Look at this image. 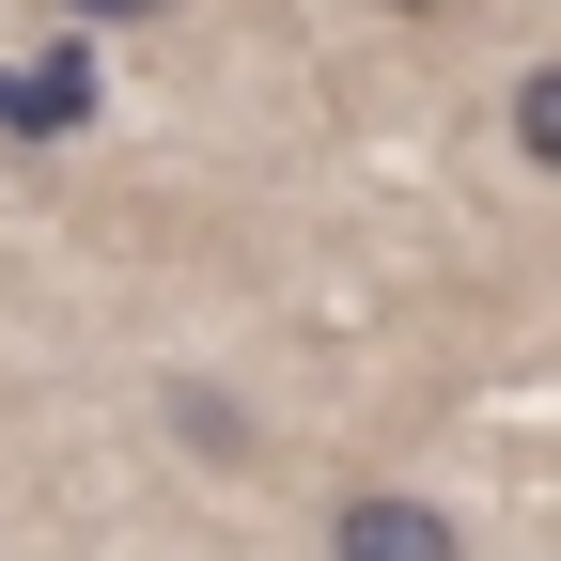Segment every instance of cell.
<instances>
[{
    "label": "cell",
    "instance_id": "obj_4",
    "mask_svg": "<svg viewBox=\"0 0 561 561\" xmlns=\"http://www.w3.org/2000/svg\"><path fill=\"white\" fill-rule=\"evenodd\" d=\"M62 16H79V32H125V16H140V32H157V16H172V0H62Z\"/></svg>",
    "mask_w": 561,
    "mask_h": 561
},
{
    "label": "cell",
    "instance_id": "obj_3",
    "mask_svg": "<svg viewBox=\"0 0 561 561\" xmlns=\"http://www.w3.org/2000/svg\"><path fill=\"white\" fill-rule=\"evenodd\" d=\"M515 157L561 172V62H530V79H515Z\"/></svg>",
    "mask_w": 561,
    "mask_h": 561
},
{
    "label": "cell",
    "instance_id": "obj_5",
    "mask_svg": "<svg viewBox=\"0 0 561 561\" xmlns=\"http://www.w3.org/2000/svg\"><path fill=\"white\" fill-rule=\"evenodd\" d=\"M375 16H453V0H375Z\"/></svg>",
    "mask_w": 561,
    "mask_h": 561
},
{
    "label": "cell",
    "instance_id": "obj_1",
    "mask_svg": "<svg viewBox=\"0 0 561 561\" xmlns=\"http://www.w3.org/2000/svg\"><path fill=\"white\" fill-rule=\"evenodd\" d=\"M328 561H468V530L421 483H343L328 500Z\"/></svg>",
    "mask_w": 561,
    "mask_h": 561
},
{
    "label": "cell",
    "instance_id": "obj_2",
    "mask_svg": "<svg viewBox=\"0 0 561 561\" xmlns=\"http://www.w3.org/2000/svg\"><path fill=\"white\" fill-rule=\"evenodd\" d=\"M94 110H110V79H94L79 32H47L32 62H0V140H32V157H47V140H79Z\"/></svg>",
    "mask_w": 561,
    "mask_h": 561
}]
</instances>
